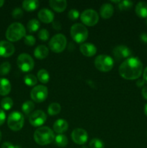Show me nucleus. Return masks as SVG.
<instances>
[{
	"instance_id": "f704fd0d",
	"label": "nucleus",
	"mask_w": 147,
	"mask_h": 148,
	"mask_svg": "<svg viewBox=\"0 0 147 148\" xmlns=\"http://www.w3.org/2000/svg\"><path fill=\"white\" fill-rule=\"evenodd\" d=\"M24 43L29 46H33L35 43V38L30 35H26L24 36Z\"/></svg>"
},
{
	"instance_id": "8fccbe9b",
	"label": "nucleus",
	"mask_w": 147,
	"mask_h": 148,
	"mask_svg": "<svg viewBox=\"0 0 147 148\" xmlns=\"http://www.w3.org/2000/svg\"><path fill=\"white\" fill-rule=\"evenodd\" d=\"M146 26H147V18L146 19Z\"/></svg>"
},
{
	"instance_id": "ddd939ff",
	"label": "nucleus",
	"mask_w": 147,
	"mask_h": 148,
	"mask_svg": "<svg viewBox=\"0 0 147 148\" xmlns=\"http://www.w3.org/2000/svg\"><path fill=\"white\" fill-rule=\"evenodd\" d=\"M14 46L12 43L6 40L0 41V56L2 57H10L14 53Z\"/></svg>"
},
{
	"instance_id": "bb28decb",
	"label": "nucleus",
	"mask_w": 147,
	"mask_h": 148,
	"mask_svg": "<svg viewBox=\"0 0 147 148\" xmlns=\"http://www.w3.org/2000/svg\"><path fill=\"white\" fill-rule=\"evenodd\" d=\"M27 30L30 33H33V32H36L40 27V23L36 19H32L30 21L27 23Z\"/></svg>"
},
{
	"instance_id": "39448f33",
	"label": "nucleus",
	"mask_w": 147,
	"mask_h": 148,
	"mask_svg": "<svg viewBox=\"0 0 147 148\" xmlns=\"http://www.w3.org/2000/svg\"><path fill=\"white\" fill-rule=\"evenodd\" d=\"M95 66L100 72H109L114 66L113 59L108 55H99L95 59Z\"/></svg>"
},
{
	"instance_id": "c9c22d12",
	"label": "nucleus",
	"mask_w": 147,
	"mask_h": 148,
	"mask_svg": "<svg viewBox=\"0 0 147 148\" xmlns=\"http://www.w3.org/2000/svg\"><path fill=\"white\" fill-rule=\"evenodd\" d=\"M68 17H69V19L72 20H77L79 17V12L77 10H75V9H72L68 13Z\"/></svg>"
},
{
	"instance_id": "c756f323",
	"label": "nucleus",
	"mask_w": 147,
	"mask_h": 148,
	"mask_svg": "<svg viewBox=\"0 0 147 148\" xmlns=\"http://www.w3.org/2000/svg\"><path fill=\"white\" fill-rule=\"evenodd\" d=\"M24 83L28 86H34L37 84V79L35 75L30 74V75H27L24 76Z\"/></svg>"
},
{
	"instance_id": "c03bdc74",
	"label": "nucleus",
	"mask_w": 147,
	"mask_h": 148,
	"mask_svg": "<svg viewBox=\"0 0 147 148\" xmlns=\"http://www.w3.org/2000/svg\"><path fill=\"white\" fill-rule=\"evenodd\" d=\"M143 79H144L146 82H147V66L146 67V69H144V73H143Z\"/></svg>"
},
{
	"instance_id": "473e14b6",
	"label": "nucleus",
	"mask_w": 147,
	"mask_h": 148,
	"mask_svg": "<svg viewBox=\"0 0 147 148\" xmlns=\"http://www.w3.org/2000/svg\"><path fill=\"white\" fill-rule=\"evenodd\" d=\"M133 4V2L131 1H127V0H125V1H120V3L118 4V8L120 10H129L130 8H131Z\"/></svg>"
},
{
	"instance_id": "393cba45",
	"label": "nucleus",
	"mask_w": 147,
	"mask_h": 148,
	"mask_svg": "<svg viewBox=\"0 0 147 148\" xmlns=\"http://www.w3.org/2000/svg\"><path fill=\"white\" fill-rule=\"evenodd\" d=\"M54 141L56 145L60 147H64L68 145L67 137L62 134H59L55 137Z\"/></svg>"
},
{
	"instance_id": "79ce46f5",
	"label": "nucleus",
	"mask_w": 147,
	"mask_h": 148,
	"mask_svg": "<svg viewBox=\"0 0 147 148\" xmlns=\"http://www.w3.org/2000/svg\"><path fill=\"white\" fill-rule=\"evenodd\" d=\"M141 94H142L143 98L147 101V86L143 88L142 90H141Z\"/></svg>"
},
{
	"instance_id": "0eeeda50",
	"label": "nucleus",
	"mask_w": 147,
	"mask_h": 148,
	"mask_svg": "<svg viewBox=\"0 0 147 148\" xmlns=\"http://www.w3.org/2000/svg\"><path fill=\"white\" fill-rule=\"evenodd\" d=\"M24 119L22 114L18 111L11 113L7 119V125L12 131H19L24 125Z\"/></svg>"
},
{
	"instance_id": "2f4dec72",
	"label": "nucleus",
	"mask_w": 147,
	"mask_h": 148,
	"mask_svg": "<svg viewBox=\"0 0 147 148\" xmlns=\"http://www.w3.org/2000/svg\"><path fill=\"white\" fill-rule=\"evenodd\" d=\"M89 147L90 148H104L105 144L99 139L94 138L89 143Z\"/></svg>"
},
{
	"instance_id": "7ed1b4c3",
	"label": "nucleus",
	"mask_w": 147,
	"mask_h": 148,
	"mask_svg": "<svg viewBox=\"0 0 147 148\" xmlns=\"http://www.w3.org/2000/svg\"><path fill=\"white\" fill-rule=\"evenodd\" d=\"M24 25L20 23H14L10 25L6 31V38L10 42H16L26 36Z\"/></svg>"
},
{
	"instance_id": "cd10ccee",
	"label": "nucleus",
	"mask_w": 147,
	"mask_h": 148,
	"mask_svg": "<svg viewBox=\"0 0 147 148\" xmlns=\"http://www.w3.org/2000/svg\"><path fill=\"white\" fill-rule=\"evenodd\" d=\"M35 108V105L33 102L30 101H27L24 102L22 106V110L25 115H29Z\"/></svg>"
},
{
	"instance_id": "aec40b11",
	"label": "nucleus",
	"mask_w": 147,
	"mask_h": 148,
	"mask_svg": "<svg viewBox=\"0 0 147 148\" xmlns=\"http://www.w3.org/2000/svg\"><path fill=\"white\" fill-rule=\"evenodd\" d=\"M11 91V84L6 78H0V95L5 96Z\"/></svg>"
},
{
	"instance_id": "4c0bfd02",
	"label": "nucleus",
	"mask_w": 147,
	"mask_h": 148,
	"mask_svg": "<svg viewBox=\"0 0 147 148\" xmlns=\"http://www.w3.org/2000/svg\"><path fill=\"white\" fill-rule=\"evenodd\" d=\"M6 119V114L3 110L0 109V126L2 125Z\"/></svg>"
},
{
	"instance_id": "a211bd4d",
	"label": "nucleus",
	"mask_w": 147,
	"mask_h": 148,
	"mask_svg": "<svg viewBox=\"0 0 147 148\" xmlns=\"http://www.w3.org/2000/svg\"><path fill=\"white\" fill-rule=\"evenodd\" d=\"M100 15L104 19H109L112 16L114 12L113 6L109 3L102 4L100 8Z\"/></svg>"
},
{
	"instance_id": "3c124183",
	"label": "nucleus",
	"mask_w": 147,
	"mask_h": 148,
	"mask_svg": "<svg viewBox=\"0 0 147 148\" xmlns=\"http://www.w3.org/2000/svg\"><path fill=\"white\" fill-rule=\"evenodd\" d=\"M82 148H87V147H83Z\"/></svg>"
},
{
	"instance_id": "e433bc0d",
	"label": "nucleus",
	"mask_w": 147,
	"mask_h": 148,
	"mask_svg": "<svg viewBox=\"0 0 147 148\" xmlns=\"http://www.w3.org/2000/svg\"><path fill=\"white\" fill-rule=\"evenodd\" d=\"M12 15L14 18L15 19H20L22 17L23 15V11L20 8H15L12 11Z\"/></svg>"
},
{
	"instance_id": "423d86ee",
	"label": "nucleus",
	"mask_w": 147,
	"mask_h": 148,
	"mask_svg": "<svg viewBox=\"0 0 147 148\" xmlns=\"http://www.w3.org/2000/svg\"><path fill=\"white\" fill-rule=\"evenodd\" d=\"M67 40L64 35L59 34L55 35L51 38L49 41L48 45L50 50L54 53H61L66 49Z\"/></svg>"
},
{
	"instance_id": "1a4fd4ad",
	"label": "nucleus",
	"mask_w": 147,
	"mask_h": 148,
	"mask_svg": "<svg viewBox=\"0 0 147 148\" xmlns=\"http://www.w3.org/2000/svg\"><path fill=\"white\" fill-rule=\"evenodd\" d=\"M81 20L87 26H94L98 23L99 15L95 10L88 9L82 12L80 16Z\"/></svg>"
},
{
	"instance_id": "f3484780",
	"label": "nucleus",
	"mask_w": 147,
	"mask_h": 148,
	"mask_svg": "<svg viewBox=\"0 0 147 148\" xmlns=\"http://www.w3.org/2000/svg\"><path fill=\"white\" fill-rule=\"evenodd\" d=\"M49 4L54 11L57 12H62L64 11L67 6L66 0H50Z\"/></svg>"
},
{
	"instance_id": "9d476101",
	"label": "nucleus",
	"mask_w": 147,
	"mask_h": 148,
	"mask_svg": "<svg viewBox=\"0 0 147 148\" xmlns=\"http://www.w3.org/2000/svg\"><path fill=\"white\" fill-rule=\"evenodd\" d=\"M31 98L36 103L44 101L48 97V89L43 85H37L34 87L30 92Z\"/></svg>"
},
{
	"instance_id": "f257e3e1",
	"label": "nucleus",
	"mask_w": 147,
	"mask_h": 148,
	"mask_svg": "<svg viewBox=\"0 0 147 148\" xmlns=\"http://www.w3.org/2000/svg\"><path fill=\"white\" fill-rule=\"evenodd\" d=\"M142 72L143 64L137 57L128 58L119 66L120 75L128 80L139 78Z\"/></svg>"
},
{
	"instance_id": "49530a36",
	"label": "nucleus",
	"mask_w": 147,
	"mask_h": 148,
	"mask_svg": "<svg viewBox=\"0 0 147 148\" xmlns=\"http://www.w3.org/2000/svg\"><path fill=\"white\" fill-rule=\"evenodd\" d=\"M4 4V0H0V7H1L3 6V4Z\"/></svg>"
},
{
	"instance_id": "a878e982",
	"label": "nucleus",
	"mask_w": 147,
	"mask_h": 148,
	"mask_svg": "<svg viewBox=\"0 0 147 148\" xmlns=\"http://www.w3.org/2000/svg\"><path fill=\"white\" fill-rule=\"evenodd\" d=\"M61 109V107L60 104L58 103H52L48 106V112L50 116H55L60 113Z\"/></svg>"
},
{
	"instance_id": "a19ab883",
	"label": "nucleus",
	"mask_w": 147,
	"mask_h": 148,
	"mask_svg": "<svg viewBox=\"0 0 147 148\" xmlns=\"http://www.w3.org/2000/svg\"><path fill=\"white\" fill-rule=\"evenodd\" d=\"M140 39L144 43H147V33H142L140 35Z\"/></svg>"
},
{
	"instance_id": "c85d7f7f",
	"label": "nucleus",
	"mask_w": 147,
	"mask_h": 148,
	"mask_svg": "<svg viewBox=\"0 0 147 148\" xmlns=\"http://www.w3.org/2000/svg\"><path fill=\"white\" fill-rule=\"evenodd\" d=\"M1 108L6 111H9L11 109L12 107L13 106V101L10 97H7L1 100Z\"/></svg>"
},
{
	"instance_id": "37998d69",
	"label": "nucleus",
	"mask_w": 147,
	"mask_h": 148,
	"mask_svg": "<svg viewBox=\"0 0 147 148\" xmlns=\"http://www.w3.org/2000/svg\"><path fill=\"white\" fill-rule=\"evenodd\" d=\"M145 82H146L144 81V79H138V80H137V82H136L137 87H138V88H141V87H143L144 85H145Z\"/></svg>"
},
{
	"instance_id": "4be33fe9",
	"label": "nucleus",
	"mask_w": 147,
	"mask_h": 148,
	"mask_svg": "<svg viewBox=\"0 0 147 148\" xmlns=\"http://www.w3.org/2000/svg\"><path fill=\"white\" fill-rule=\"evenodd\" d=\"M137 15L141 18H147V4L144 1H140L136 4L135 8Z\"/></svg>"
},
{
	"instance_id": "ea45409f",
	"label": "nucleus",
	"mask_w": 147,
	"mask_h": 148,
	"mask_svg": "<svg viewBox=\"0 0 147 148\" xmlns=\"http://www.w3.org/2000/svg\"><path fill=\"white\" fill-rule=\"evenodd\" d=\"M1 148H15V146H14L12 143H9V142H5L1 145Z\"/></svg>"
},
{
	"instance_id": "4468645a",
	"label": "nucleus",
	"mask_w": 147,
	"mask_h": 148,
	"mask_svg": "<svg viewBox=\"0 0 147 148\" xmlns=\"http://www.w3.org/2000/svg\"><path fill=\"white\" fill-rule=\"evenodd\" d=\"M131 51L127 46L120 45L118 46L113 49V55L118 59H123L128 58L131 55Z\"/></svg>"
},
{
	"instance_id": "5701e85b",
	"label": "nucleus",
	"mask_w": 147,
	"mask_h": 148,
	"mask_svg": "<svg viewBox=\"0 0 147 148\" xmlns=\"http://www.w3.org/2000/svg\"><path fill=\"white\" fill-rule=\"evenodd\" d=\"M39 1L37 0H24L22 2V7L27 12L35 10L39 7Z\"/></svg>"
},
{
	"instance_id": "603ef678",
	"label": "nucleus",
	"mask_w": 147,
	"mask_h": 148,
	"mask_svg": "<svg viewBox=\"0 0 147 148\" xmlns=\"http://www.w3.org/2000/svg\"><path fill=\"white\" fill-rule=\"evenodd\" d=\"M146 135H147V132H146Z\"/></svg>"
},
{
	"instance_id": "09e8293b",
	"label": "nucleus",
	"mask_w": 147,
	"mask_h": 148,
	"mask_svg": "<svg viewBox=\"0 0 147 148\" xmlns=\"http://www.w3.org/2000/svg\"><path fill=\"white\" fill-rule=\"evenodd\" d=\"M15 148H21L20 146H15Z\"/></svg>"
},
{
	"instance_id": "f03ea898",
	"label": "nucleus",
	"mask_w": 147,
	"mask_h": 148,
	"mask_svg": "<svg viewBox=\"0 0 147 148\" xmlns=\"http://www.w3.org/2000/svg\"><path fill=\"white\" fill-rule=\"evenodd\" d=\"M34 140L40 145H47L54 141V132L48 127H39L34 133Z\"/></svg>"
},
{
	"instance_id": "7c9ffc66",
	"label": "nucleus",
	"mask_w": 147,
	"mask_h": 148,
	"mask_svg": "<svg viewBox=\"0 0 147 148\" xmlns=\"http://www.w3.org/2000/svg\"><path fill=\"white\" fill-rule=\"evenodd\" d=\"M10 69H11V64L8 62H4L0 65V75L5 76L7 74H9Z\"/></svg>"
},
{
	"instance_id": "6e6552de",
	"label": "nucleus",
	"mask_w": 147,
	"mask_h": 148,
	"mask_svg": "<svg viewBox=\"0 0 147 148\" xmlns=\"http://www.w3.org/2000/svg\"><path fill=\"white\" fill-rule=\"evenodd\" d=\"M18 67L24 72H28L34 68V60L27 53H21L17 59Z\"/></svg>"
},
{
	"instance_id": "dca6fc26",
	"label": "nucleus",
	"mask_w": 147,
	"mask_h": 148,
	"mask_svg": "<svg viewBox=\"0 0 147 148\" xmlns=\"http://www.w3.org/2000/svg\"><path fill=\"white\" fill-rule=\"evenodd\" d=\"M80 51L83 55L87 57L93 56L97 53V48L92 43H85L80 46Z\"/></svg>"
},
{
	"instance_id": "2eb2a0df",
	"label": "nucleus",
	"mask_w": 147,
	"mask_h": 148,
	"mask_svg": "<svg viewBox=\"0 0 147 148\" xmlns=\"http://www.w3.org/2000/svg\"><path fill=\"white\" fill-rule=\"evenodd\" d=\"M39 20L45 23H50L53 21L54 14L48 9H42L37 13Z\"/></svg>"
},
{
	"instance_id": "20e7f679",
	"label": "nucleus",
	"mask_w": 147,
	"mask_h": 148,
	"mask_svg": "<svg viewBox=\"0 0 147 148\" xmlns=\"http://www.w3.org/2000/svg\"><path fill=\"white\" fill-rule=\"evenodd\" d=\"M71 36L76 43H84L88 38V30L84 25L76 23L71 27Z\"/></svg>"
},
{
	"instance_id": "9b49d317",
	"label": "nucleus",
	"mask_w": 147,
	"mask_h": 148,
	"mask_svg": "<svg viewBox=\"0 0 147 148\" xmlns=\"http://www.w3.org/2000/svg\"><path fill=\"white\" fill-rule=\"evenodd\" d=\"M46 114L41 110H37L32 113L29 116V122L35 127H40L46 121Z\"/></svg>"
},
{
	"instance_id": "de8ad7c7",
	"label": "nucleus",
	"mask_w": 147,
	"mask_h": 148,
	"mask_svg": "<svg viewBox=\"0 0 147 148\" xmlns=\"http://www.w3.org/2000/svg\"><path fill=\"white\" fill-rule=\"evenodd\" d=\"M1 131H0V141H1Z\"/></svg>"
},
{
	"instance_id": "412c9836",
	"label": "nucleus",
	"mask_w": 147,
	"mask_h": 148,
	"mask_svg": "<svg viewBox=\"0 0 147 148\" xmlns=\"http://www.w3.org/2000/svg\"><path fill=\"white\" fill-rule=\"evenodd\" d=\"M48 53V49L44 45H40V46H37L35 49L34 55L37 59H44L47 57Z\"/></svg>"
},
{
	"instance_id": "58836bf2",
	"label": "nucleus",
	"mask_w": 147,
	"mask_h": 148,
	"mask_svg": "<svg viewBox=\"0 0 147 148\" xmlns=\"http://www.w3.org/2000/svg\"><path fill=\"white\" fill-rule=\"evenodd\" d=\"M53 27L55 30H59L61 28V25L60 22L59 21H54L53 22Z\"/></svg>"
},
{
	"instance_id": "72a5a7b5",
	"label": "nucleus",
	"mask_w": 147,
	"mask_h": 148,
	"mask_svg": "<svg viewBox=\"0 0 147 148\" xmlns=\"http://www.w3.org/2000/svg\"><path fill=\"white\" fill-rule=\"evenodd\" d=\"M38 38L43 41H46L49 39L50 37V34H49V32L46 29H41V30L39 31L38 33Z\"/></svg>"
},
{
	"instance_id": "f8f14e48",
	"label": "nucleus",
	"mask_w": 147,
	"mask_h": 148,
	"mask_svg": "<svg viewBox=\"0 0 147 148\" xmlns=\"http://www.w3.org/2000/svg\"><path fill=\"white\" fill-rule=\"evenodd\" d=\"M71 139L76 144L84 145L88 140L87 132L83 129H75L71 133Z\"/></svg>"
},
{
	"instance_id": "b1692460",
	"label": "nucleus",
	"mask_w": 147,
	"mask_h": 148,
	"mask_svg": "<svg viewBox=\"0 0 147 148\" xmlns=\"http://www.w3.org/2000/svg\"><path fill=\"white\" fill-rule=\"evenodd\" d=\"M37 79H39L40 82L42 83H48L50 79V76H49V73L48 72V71H46V69H41L40 70H39L37 72Z\"/></svg>"
},
{
	"instance_id": "6ab92c4d",
	"label": "nucleus",
	"mask_w": 147,
	"mask_h": 148,
	"mask_svg": "<svg viewBox=\"0 0 147 148\" xmlns=\"http://www.w3.org/2000/svg\"><path fill=\"white\" fill-rule=\"evenodd\" d=\"M69 128V124L67 121L64 119H58L53 124V130L55 132L59 133V134H62L65 132Z\"/></svg>"
},
{
	"instance_id": "a18cd8bd",
	"label": "nucleus",
	"mask_w": 147,
	"mask_h": 148,
	"mask_svg": "<svg viewBox=\"0 0 147 148\" xmlns=\"http://www.w3.org/2000/svg\"><path fill=\"white\" fill-rule=\"evenodd\" d=\"M144 113H145L146 116H147V103L144 106Z\"/></svg>"
}]
</instances>
